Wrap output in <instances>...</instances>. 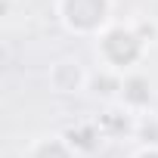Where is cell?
Here are the masks:
<instances>
[{
  "label": "cell",
  "instance_id": "cell-1",
  "mask_svg": "<svg viewBox=\"0 0 158 158\" xmlns=\"http://www.w3.org/2000/svg\"><path fill=\"white\" fill-rule=\"evenodd\" d=\"M149 44H152L149 34L136 22H115L93 40V53H96L99 68L115 71V74H130L143 68L149 56Z\"/></svg>",
  "mask_w": 158,
  "mask_h": 158
},
{
  "label": "cell",
  "instance_id": "cell-2",
  "mask_svg": "<svg viewBox=\"0 0 158 158\" xmlns=\"http://www.w3.org/2000/svg\"><path fill=\"white\" fill-rule=\"evenodd\" d=\"M56 19L68 34L96 40L115 25V0H56Z\"/></svg>",
  "mask_w": 158,
  "mask_h": 158
},
{
  "label": "cell",
  "instance_id": "cell-3",
  "mask_svg": "<svg viewBox=\"0 0 158 158\" xmlns=\"http://www.w3.org/2000/svg\"><path fill=\"white\" fill-rule=\"evenodd\" d=\"M47 84L53 93L59 96H77V93H84L90 87V71L81 59H74V56H62L56 62H50L47 68Z\"/></svg>",
  "mask_w": 158,
  "mask_h": 158
},
{
  "label": "cell",
  "instance_id": "cell-4",
  "mask_svg": "<svg viewBox=\"0 0 158 158\" xmlns=\"http://www.w3.org/2000/svg\"><path fill=\"white\" fill-rule=\"evenodd\" d=\"M118 106H124L130 115H149V109L155 106V81L143 71H130L121 77V93H118Z\"/></svg>",
  "mask_w": 158,
  "mask_h": 158
},
{
  "label": "cell",
  "instance_id": "cell-5",
  "mask_svg": "<svg viewBox=\"0 0 158 158\" xmlns=\"http://www.w3.org/2000/svg\"><path fill=\"white\" fill-rule=\"evenodd\" d=\"M22 158H84V152L65 133H37L22 149Z\"/></svg>",
  "mask_w": 158,
  "mask_h": 158
},
{
  "label": "cell",
  "instance_id": "cell-6",
  "mask_svg": "<svg viewBox=\"0 0 158 158\" xmlns=\"http://www.w3.org/2000/svg\"><path fill=\"white\" fill-rule=\"evenodd\" d=\"M130 158H158V146H139Z\"/></svg>",
  "mask_w": 158,
  "mask_h": 158
}]
</instances>
